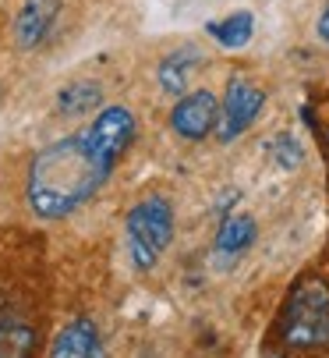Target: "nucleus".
<instances>
[{"label":"nucleus","mask_w":329,"mask_h":358,"mask_svg":"<svg viewBox=\"0 0 329 358\" xmlns=\"http://www.w3.org/2000/svg\"><path fill=\"white\" fill-rule=\"evenodd\" d=\"M138 138V121L124 103L103 107L82 131L43 145L25 174V199L39 220L78 213L114 178L117 164Z\"/></svg>","instance_id":"nucleus-1"},{"label":"nucleus","mask_w":329,"mask_h":358,"mask_svg":"<svg viewBox=\"0 0 329 358\" xmlns=\"http://www.w3.org/2000/svg\"><path fill=\"white\" fill-rule=\"evenodd\" d=\"M280 341L291 351L329 348V287L319 277H301L280 313Z\"/></svg>","instance_id":"nucleus-2"},{"label":"nucleus","mask_w":329,"mask_h":358,"mask_svg":"<svg viewBox=\"0 0 329 358\" xmlns=\"http://www.w3.org/2000/svg\"><path fill=\"white\" fill-rule=\"evenodd\" d=\"M174 202L167 195H145L142 202L128 210L124 220V238H128V255H131V266L149 273L159 255L170 248L174 241Z\"/></svg>","instance_id":"nucleus-3"},{"label":"nucleus","mask_w":329,"mask_h":358,"mask_svg":"<svg viewBox=\"0 0 329 358\" xmlns=\"http://www.w3.org/2000/svg\"><path fill=\"white\" fill-rule=\"evenodd\" d=\"M265 107V89L255 85L251 78L244 75H234L227 82V92H224V103H219V121H216V138L219 142H234L241 138L262 114Z\"/></svg>","instance_id":"nucleus-4"},{"label":"nucleus","mask_w":329,"mask_h":358,"mask_svg":"<svg viewBox=\"0 0 329 358\" xmlns=\"http://www.w3.org/2000/svg\"><path fill=\"white\" fill-rule=\"evenodd\" d=\"M216 121H219V99L209 89H188L184 96H177L170 110V128L184 142L209 138L216 131Z\"/></svg>","instance_id":"nucleus-5"},{"label":"nucleus","mask_w":329,"mask_h":358,"mask_svg":"<svg viewBox=\"0 0 329 358\" xmlns=\"http://www.w3.org/2000/svg\"><path fill=\"white\" fill-rule=\"evenodd\" d=\"M57 15H61V0H25L15 15V43L22 50H36L39 43H46V36L57 25Z\"/></svg>","instance_id":"nucleus-6"},{"label":"nucleus","mask_w":329,"mask_h":358,"mask_svg":"<svg viewBox=\"0 0 329 358\" xmlns=\"http://www.w3.org/2000/svg\"><path fill=\"white\" fill-rule=\"evenodd\" d=\"M202 64H205V54H202L198 46H177V50H170V54L159 61V68H156L159 89L167 92V96H184L191 89L195 71H202Z\"/></svg>","instance_id":"nucleus-7"},{"label":"nucleus","mask_w":329,"mask_h":358,"mask_svg":"<svg viewBox=\"0 0 329 358\" xmlns=\"http://www.w3.org/2000/svg\"><path fill=\"white\" fill-rule=\"evenodd\" d=\"M99 351H103L99 330L89 316H75L57 337H53V348H50L53 358H92Z\"/></svg>","instance_id":"nucleus-8"},{"label":"nucleus","mask_w":329,"mask_h":358,"mask_svg":"<svg viewBox=\"0 0 329 358\" xmlns=\"http://www.w3.org/2000/svg\"><path fill=\"white\" fill-rule=\"evenodd\" d=\"M258 238V224L248 213H234L219 224L216 231V255H227V259H237L241 252H248Z\"/></svg>","instance_id":"nucleus-9"},{"label":"nucleus","mask_w":329,"mask_h":358,"mask_svg":"<svg viewBox=\"0 0 329 358\" xmlns=\"http://www.w3.org/2000/svg\"><path fill=\"white\" fill-rule=\"evenodd\" d=\"M39 348V330L25 316L0 320V358H25Z\"/></svg>","instance_id":"nucleus-10"},{"label":"nucleus","mask_w":329,"mask_h":358,"mask_svg":"<svg viewBox=\"0 0 329 358\" xmlns=\"http://www.w3.org/2000/svg\"><path fill=\"white\" fill-rule=\"evenodd\" d=\"M205 29H209V36L224 46V50H241V46H248L251 36H255V15H251V11H234V15H227L224 22H209Z\"/></svg>","instance_id":"nucleus-11"},{"label":"nucleus","mask_w":329,"mask_h":358,"mask_svg":"<svg viewBox=\"0 0 329 358\" xmlns=\"http://www.w3.org/2000/svg\"><path fill=\"white\" fill-rule=\"evenodd\" d=\"M103 103V89L96 82H71L61 89L57 96V110L64 117H78V114H92Z\"/></svg>","instance_id":"nucleus-12"},{"label":"nucleus","mask_w":329,"mask_h":358,"mask_svg":"<svg viewBox=\"0 0 329 358\" xmlns=\"http://www.w3.org/2000/svg\"><path fill=\"white\" fill-rule=\"evenodd\" d=\"M272 157H277V164L284 171H294L301 164V157H305V149H301V142L294 135H277L272 138Z\"/></svg>","instance_id":"nucleus-13"},{"label":"nucleus","mask_w":329,"mask_h":358,"mask_svg":"<svg viewBox=\"0 0 329 358\" xmlns=\"http://www.w3.org/2000/svg\"><path fill=\"white\" fill-rule=\"evenodd\" d=\"M319 39L329 46V4H326V11L319 15Z\"/></svg>","instance_id":"nucleus-14"}]
</instances>
